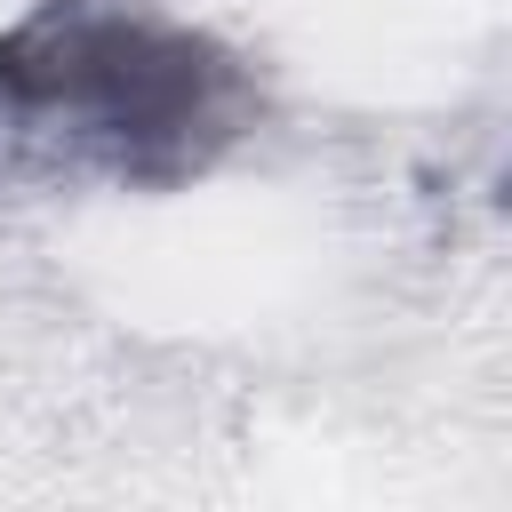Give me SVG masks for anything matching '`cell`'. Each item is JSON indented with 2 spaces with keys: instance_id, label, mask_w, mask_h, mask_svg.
I'll list each match as a JSON object with an SVG mask.
<instances>
[{
  "instance_id": "1",
  "label": "cell",
  "mask_w": 512,
  "mask_h": 512,
  "mask_svg": "<svg viewBox=\"0 0 512 512\" xmlns=\"http://www.w3.org/2000/svg\"><path fill=\"white\" fill-rule=\"evenodd\" d=\"M256 120V80L192 24L48 0L0 32V152L112 184L200 176Z\"/></svg>"
}]
</instances>
